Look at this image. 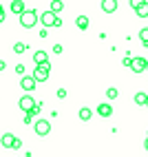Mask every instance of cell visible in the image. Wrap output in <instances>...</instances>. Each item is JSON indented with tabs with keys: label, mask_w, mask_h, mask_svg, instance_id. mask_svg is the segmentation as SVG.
<instances>
[{
	"label": "cell",
	"mask_w": 148,
	"mask_h": 157,
	"mask_svg": "<svg viewBox=\"0 0 148 157\" xmlns=\"http://www.w3.org/2000/svg\"><path fill=\"white\" fill-rule=\"evenodd\" d=\"M38 22H40V13L36 11V9H27L25 13H20V25H22L25 29L36 27Z\"/></svg>",
	"instance_id": "6da1fadb"
},
{
	"label": "cell",
	"mask_w": 148,
	"mask_h": 157,
	"mask_svg": "<svg viewBox=\"0 0 148 157\" xmlns=\"http://www.w3.org/2000/svg\"><path fill=\"white\" fill-rule=\"evenodd\" d=\"M33 78H36L38 82H47V80L51 78V64H49V62H47V64H38V67H36Z\"/></svg>",
	"instance_id": "7a4b0ae2"
},
{
	"label": "cell",
	"mask_w": 148,
	"mask_h": 157,
	"mask_svg": "<svg viewBox=\"0 0 148 157\" xmlns=\"http://www.w3.org/2000/svg\"><path fill=\"white\" fill-rule=\"evenodd\" d=\"M33 131L40 135V137H44V135L51 133V122H49V120H38V122L33 124Z\"/></svg>",
	"instance_id": "3957f363"
},
{
	"label": "cell",
	"mask_w": 148,
	"mask_h": 157,
	"mask_svg": "<svg viewBox=\"0 0 148 157\" xmlns=\"http://www.w3.org/2000/svg\"><path fill=\"white\" fill-rule=\"evenodd\" d=\"M20 144H22V142H20L13 133H5L2 135V146H5V148H20Z\"/></svg>",
	"instance_id": "277c9868"
},
{
	"label": "cell",
	"mask_w": 148,
	"mask_h": 157,
	"mask_svg": "<svg viewBox=\"0 0 148 157\" xmlns=\"http://www.w3.org/2000/svg\"><path fill=\"white\" fill-rule=\"evenodd\" d=\"M36 84H38V80H36L33 75H22V80H20V89H25L27 93H29V91H33Z\"/></svg>",
	"instance_id": "5b68a950"
},
{
	"label": "cell",
	"mask_w": 148,
	"mask_h": 157,
	"mask_svg": "<svg viewBox=\"0 0 148 157\" xmlns=\"http://www.w3.org/2000/svg\"><path fill=\"white\" fill-rule=\"evenodd\" d=\"M18 106L22 109L25 113H31V109L36 106V102H33V98H31V95H22V98L18 100Z\"/></svg>",
	"instance_id": "8992f818"
},
{
	"label": "cell",
	"mask_w": 148,
	"mask_h": 157,
	"mask_svg": "<svg viewBox=\"0 0 148 157\" xmlns=\"http://www.w3.org/2000/svg\"><path fill=\"white\" fill-rule=\"evenodd\" d=\"M55 18H58V13L55 11H44V13H40V22L44 25V27H53V22H55Z\"/></svg>",
	"instance_id": "52a82bcc"
},
{
	"label": "cell",
	"mask_w": 148,
	"mask_h": 157,
	"mask_svg": "<svg viewBox=\"0 0 148 157\" xmlns=\"http://www.w3.org/2000/svg\"><path fill=\"white\" fill-rule=\"evenodd\" d=\"M146 67H148V60H146V58H133V64H131V69H133L135 73H142V71H146Z\"/></svg>",
	"instance_id": "ba28073f"
},
{
	"label": "cell",
	"mask_w": 148,
	"mask_h": 157,
	"mask_svg": "<svg viewBox=\"0 0 148 157\" xmlns=\"http://www.w3.org/2000/svg\"><path fill=\"white\" fill-rule=\"evenodd\" d=\"M102 11L104 13H115L117 11V0H102Z\"/></svg>",
	"instance_id": "9c48e42d"
},
{
	"label": "cell",
	"mask_w": 148,
	"mask_h": 157,
	"mask_svg": "<svg viewBox=\"0 0 148 157\" xmlns=\"http://www.w3.org/2000/svg\"><path fill=\"white\" fill-rule=\"evenodd\" d=\"M97 115H102V117H111V115H113V106L108 102H102L97 106Z\"/></svg>",
	"instance_id": "30bf717a"
},
{
	"label": "cell",
	"mask_w": 148,
	"mask_h": 157,
	"mask_svg": "<svg viewBox=\"0 0 148 157\" xmlns=\"http://www.w3.org/2000/svg\"><path fill=\"white\" fill-rule=\"evenodd\" d=\"M11 11H13L16 16L25 13V11H27V7H25V0H11Z\"/></svg>",
	"instance_id": "8fae6325"
},
{
	"label": "cell",
	"mask_w": 148,
	"mask_h": 157,
	"mask_svg": "<svg viewBox=\"0 0 148 157\" xmlns=\"http://www.w3.org/2000/svg\"><path fill=\"white\" fill-rule=\"evenodd\" d=\"M33 62H36V64H47V62H49L47 51H36V53H33Z\"/></svg>",
	"instance_id": "7c38bea8"
},
{
	"label": "cell",
	"mask_w": 148,
	"mask_h": 157,
	"mask_svg": "<svg viewBox=\"0 0 148 157\" xmlns=\"http://www.w3.org/2000/svg\"><path fill=\"white\" fill-rule=\"evenodd\" d=\"M135 13H137V18H148V2H142L135 9Z\"/></svg>",
	"instance_id": "4fadbf2b"
},
{
	"label": "cell",
	"mask_w": 148,
	"mask_h": 157,
	"mask_svg": "<svg viewBox=\"0 0 148 157\" xmlns=\"http://www.w3.org/2000/svg\"><path fill=\"white\" fill-rule=\"evenodd\" d=\"M75 25H78V29H82V31H86V29H89V18H86V16H78V20H75Z\"/></svg>",
	"instance_id": "5bb4252c"
},
{
	"label": "cell",
	"mask_w": 148,
	"mask_h": 157,
	"mask_svg": "<svg viewBox=\"0 0 148 157\" xmlns=\"http://www.w3.org/2000/svg\"><path fill=\"white\" fill-rule=\"evenodd\" d=\"M146 100H148V95L146 93H135V104H139V106H146Z\"/></svg>",
	"instance_id": "9a60e30c"
},
{
	"label": "cell",
	"mask_w": 148,
	"mask_h": 157,
	"mask_svg": "<svg viewBox=\"0 0 148 157\" xmlns=\"http://www.w3.org/2000/svg\"><path fill=\"white\" fill-rule=\"evenodd\" d=\"M91 115H93L91 109H86V106H82V109H80V120H82V122H89V120H91Z\"/></svg>",
	"instance_id": "2e32d148"
},
{
	"label": "cell",
	"mask_w": 148,
	"mask_h": 157,
	"mask_svg": "<svg viewBox=\"0 0 148 157\" xmlns=\"http://www.w3.org/2000/svg\"><path fill=\"white\" fill-rule=\"evenodd\" d=\"M139 40H142L144 47H148V27H144V29L139 31Z\"/></svg>",
	"instance_id": "e0dca14e"
},
{
	"label": "cell",
	"mask_w": 148,
	"mask_h": 157,
	"mask_svg": "<svg viewBox=\"0 0 148 157\" xmlns=\"http://www.w3.org/2000/svg\"><path fill=\"white\" fill-rule=\"evenodd\" d=\"M62 7H64V2H62V0H53V2H51V11H62Z\"/></svg>",
	"instance_id": "ac0fdd59"
},
{
	"label": "cell",
	"mask_w": 148,
	"mask_h": 157,
	"mask_svg": "<svg viewBox=\"0 0 148 157\" xmlns=\"http://www.w3.org/2000/svg\"><path fill=\"white\" fill-rule=\"evenodd\" d=\"M13 51H16V53H25V51H27V44H25V42H16V44H13Z\"/></svg>",
	"instance_id": "d6986e66"
},
{
	"label": "cell",
	"mask_w": 148,
	"mask_h": 157,
	"mask_svg": "<svg viewBox=\"0 0 148 157\" xmlns=\"http://www.w3.org/2000/svg\"><path fill=\"white\" fill-rule=\"evenodd\" d=\"M106 95H108V100H115V98H117V95H120V91L111 86V89H106Z\"/></svg>",
	"instance_id": "ffe728a7"
},
{
	"label": "cell",
	"mask_w": 148,
	"mask_h": 157,
	"mask_svg": "<svg viewBox=\"0 0 148 157\" xmlns=\"http://www.w3.org/2000/svg\"><path fill=\"white\" fill-rule=\"evenodd\" d=\"M122 62H124V67H131V64H133V58H131V56H124Z\"/></svg>",
	"instance_id": "44dd1931"
},
{
	"label": "cell",
	"mask_w": 148,
	"mask_h": 157,
	"mask_svg": "<svg viewBox=\"0 0 148 157\" xmlns=\"http://www.w3.org/2000/svg\"><path fill=\"white\" fill-rule=\"evenodd\" d=\"M142 2H146V0H131V7H133V9H137Z\"/></svg>",
	"instance_id": "7402d4cb"
},
{
	"label": "cell",
	"mask_w": 148,
	"mask_h": 157,
	"mask_svg": "<svg viewBox=\"0 0 148 157\" xmlns=\"http://www.w3.org/2000/svg\"><path fill=\"white\" fill-rule=\"evenodd\" d=\"M58 98L64 100V98H66V89H58Z\"/></svg>",
	"instance_id": "603a6c76"
},
{
	"label": "cell",
	"mask_w": 148,
	"mask_h": 157,
	"mask_svg": "<svg viewBox=\"0 0 148 157\" xmlns=\"http://www.w3.org/2000/svg\"><path fill=\"white\" fill-rule=\"evenodd\" d=\"M31 122H33V115L27 113V115H25V124H31Z\"/></svg>",
	"instance_id": "cb8c5ba5"
},
{
	"label": "cell",
	"mask_w": 148,
	"mask_h": 157,
	"mask_svg": "<svg viewBox=\"0 0 148 157\" xmlns=\"http://www.w3.org/2000/svg\"><path fill=\"white\" fill-rule=\"evenodd\" d=\"M40 111H42V109H40V104H36V106H33V109H31V115H38Z\"/></svg>",
	"instance_id": "d4e9b609"
},
{
	"label": "cell",
	"mask_w": 148,
	"mask_h": 157,
	"mask_svg": "<svg viewBox=\"0 0 148 157\" xmlns=\"http://www.w3.org/2000/svg\"><path fill=\"white\" fill-rule=\"evenodd\" d=\"M16 73H20V75H22V73H25V64H18V67H16Z\"/></svg>",
	"instance_id": "484cf974"
},
{
	"label": "cell",
	"mask_w": 148,
	"mask_h": 157,
	"mask_svg": "<svg viewBox=\"0 0 148 157\" xmlns=\"http://www.w3.org/2000/svg\"><path fill=\"white\" fill-rule=\"evenodd\" d=\"M2 20H5V7L0 5V22H2Z\"/></svg>",
	"instance_id": "4316f807"
},
{
	"label": "cell",
	"mask_w": 148,
	"mask_h": 157,
	"mask_svg": "<svg viewBox=\"0 0 148 157\" xmlns=\"http://www.w3.org/2000/svg\"><path fill=\"white\" fill-rule=\"evenodd\" d=\"M53 53H62V44H55L53 47Z\"/></svg>",
	"instance_id": "83f0119b"
},
{
	"label": "cell",
	"mask_w": 148,
	"mask_h": 157,
	"mask_svg": "<svg viewBox=\"0 0 148 157\" xmlns=\"http://www.w3.org/2000/svg\"><path fill=\"white\" fill-rule=\"evenodd\" d=\"M5 69H7V62H5V60H0V71H5Z\"/></svg>",
	"instance_id": "f1b7e54d"
},
{
	"label": "cell",
	"mask_w": 148,
	"mask_h": 157,
	"mask_svg": "<svg viewBox=\"0 0 148 157\" xmlns=\"http://www.w3.org/2000/svg\"><path fill=\"white\" fill-rule=\"evenodd\" d=\"M144 148H146V151H148V140H146V142H144Z\"/></svg>",
	"instance_id": "f546056e"
},
{
	"label": "cell",
	"mask_w": 148,
	"mask_h": 157,
	"mask_svg": "<svg viewBox=\"0 0 148 157\" xmlns=\"http://www.w3.org/2000/svg\"><path fill=\"white\" fill-rule=\"evenodd\" d=\"M146 106H148V100H146Z\"/></svg>",
	"instance_id": "4dcf8cb0"
},
{
	"label": "cell",
	"mask_w": 148,
	"mask_h": 157,
	"mask_svg": "<svg viewBox=\"0 0 148 157\" xmlns=\"http://www.w3.org/2000/svg\"><path fill=\"white\" fill-rule=\"evenodd\" d=\"M146 71H148V67H146Z\"/></svg>",
	"instance_id": "1f68e13d"
}]
</instances>
